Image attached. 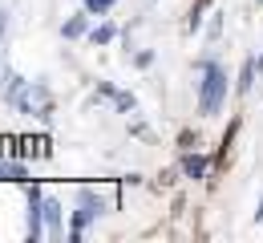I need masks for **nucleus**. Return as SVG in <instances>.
<instances>
[{
	"instance_id": "f257e3e1",
	"label": "nucleus",
	"mask_w": 263,
	"mask_h": 243,
	"mask_svg": "<svg viewBox=\"0 0 263 243\" xmlns=\"http://www.w3.org/2000/svg\"><path fill=\"white\" fill-rule=\"evenodd\" d=\"M223 98H227V73L206 65V81H202V94H198V109H202V114H215V109L223 105Z\"/></svg>"
},
{
	"instance_id": "f03ea898",
	"label": "nucleus",
	"mask_w": 263,
	"mask_h": 243,
	"mask_svg": "<svg viewBox=\"0 0 263 243\" xmlns=\"http://www.w3.org/2000/svg\"><path fill=\"white\" fill-rule=\"evenodd\" d=\"M186 174L202 178V174H206V158H186Z\"/></svg>"
},
{
	"instance_id": "7ed1b4c3",
	"label": "nucleus",
	"mask_w": 263,
	"mask_h": 243,
	"mask_svg": "<svg viewBox=\"0 0 263 243\" xmlns=\"http://www.w3.org/2000/svg\"><path fill=\"white\" fill-rule=\"evenodd\" d=\"M109 4H114V0H85V8H89V12H105Z\"/></svg>"
},
{
	"instance_id": "20e7f679",
	"label": "nucleus",
	"mask_w": 263,
	"mask_h": 243,
	"mask_svg": "<svg viewBox=\"0 0 263 243\" xmlns=\"http://www.w3.org/2000/svg\"><path fill=\"white\" fill-rule=\"evenodd\" d=\"M4 25H8V21H4V12H0V36H4Z\"/></svg>"
},
{
	"instance_id": "39448f33",
	"label": "nucleus",
	"mask_w": 263,
	"mask_h": 243,
	"mask_svg": "<svg viewBox=\"0 0 263 243\" xmlns=\"http://www.w3.org/2000/svg\"><path fill=\"white\" fill-rule=\"evenodd\" d=\"M259 65H263V57H259Z\"/></svg>"
}]
</instances>
